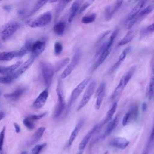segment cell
I'll use <instances>...</instances> for the list:
<instances>
[{
  "label": "cell",
  "mask_w": 154,
  "mask_h": 154,
  "mask_svg": "<svg viewBox=\"0 0 154 154\" xmlns=\"http://www.w3.org/2000/svg\"><path fill=\"white\" fill-rule=\"evenodd\" d=\"M145 2H146L144 1H138L129 13L126 19V27L128 29H129L137 22V17L140 11L143 8Z\"/></svg>",
  "instance_id": "5b68a950"
},
{
  "label": "cell",
  "mask_w": 154,
  "mask_h": 154,
  "mask_svg": "<svg viewBox=\"0 0 154 154\" xmlns=\"http://www.w3.org/2000/svg\"><path fill=\"white\" fill-rule=\"evenodd\" d=\"M52 15L51 11H46L30 21L29 26L32 28H42L48 25L52 20Z\"/></svg>",
  "instance_id": "8992f818"
},
{
  "label": "cell",
  "mask_w": 154,
  "mask_h": 154,
  "mask_svg": "<svg viewBox=\"0 0 154 154\" xmlns=\"http://www.w3.org/2000/svg\"><path fill=\"white\" fill-rule=\"evenodd\" d=\"M35 60V57L32 56L29 59H28L26 61H25L24 63L22 64V65L19 67V69L11 76L13 81L19 78L20 76H21L23 73H24L31 66L32 63L34 62Z\"/></svg>",
  "instance_id": "8fae6325"
},
{
  "label": "cell",
  "mask_w": 154,
  "mask_h": 154,
  "mask_svg": "<svg viewBox=\"0 0 154 154\" xmlns=\"http://www.w3.org/2000/svg\"><path fill=\"white\" fill-rule=\"evenodd\" d=\"M118 123H119V116L117 115L112 120H111L110 122H108V124L106 126V128L105 129L104 133L102 136V138H105L108 135H109L112 132V131L116 128Z\"/></svg>",
  "instance_id": "44dd1931"
},
{
  "label": "cell",
  "mask_w": 154,
  "mask_h": 154,
  "mask_svg": "<svg viewBox=\"0 0 154 154\" xmlns=\"http://www.w3.org/2000/svg\"><path fill=\"white\" fill-rule=\"evenodd\" d=\"M48 96H49L48 90V88H46L44 90H43L40 93V94L37 96V97L35 99V101L33 103V106L37 109L42 108L45 105L48 98Z\"/></svg>",
  "instance_id": "9a60e30c"
},
{
  "label": "cell",
  "mask_w": 154,
  "mask_h": 154,
  "mask_svg": "<svg viewBox=\"0 0 154 154\" xmlns=\"http://www.w3.org/2000/svg\"><path fill=\"white\" fill-rule=\"evenodd\" d=\"M146 32H154V23L149 25L145 29Z\"/></svg>",
  "instance_id": "7bdbcfd3"
},
{
  "label": "cell",
  "mask_w": 154,
  "mask_h": 154,
  "mask_svg": "<svg viewBox=\"0 0 154 154\" xmlns=\"http://www.w3.org/2000/svg\"><path fill=\"white\" fill-rule=\"evenodd\" d=\"M99 126L98 125H95L90 131H88L87 132V134L84 136V137L82 138V140H81V143H79V150H83L85 147H86V146L87 145L90 139L91 138V136L93 135V134L96 131V130L97 129Z\"/></svg>",
  "instance_id": "d6986e66"
},
{
  "label": "cell",
  "mask_w": 154,
  "mask_h": 154,
  "mask_svg": "<svg viewBox=\"0 0 154 154\" xmlns=\"http://www.w3.org/2000/svg\"><path fill=\"white\" fill-rule=\"evenodd\" d=\"M46 114V112H43V113H42V114H34V115L30 116H29V117H30L32 120H33L34 121V120H40V119H42L43 117H44Z\"/></svg>",
  "instance_id": "b9f144b4"
},
{
  "label": "cell",
  "mask_w": 154,
  "mask_h": 154,
  "mask_svg": "<svg viewBox=\"0 0 154 154\" xmlns=\"http://www.w3.org/2000/svg\"><path fill=\"white\" fill-rule=\"evenodd\" d=\"M21 154H28V152L26 151H23L21 153Z\"/></svg>",
  "instance_id": "681fc988"
},
{
  "label": "cell",
  "mask_w": 154,
  "mask_h": 154,
  "mask_svg": "<svg viewBox=\"0 0 154 154\" xmlns=\"http://www.w3.org/2000/svg\"><path fill=\"white\" fill-rule=\"evenodd\" d=\"M23 125L26 126V128L29 130H32L34 128V120H32L29 116L25 118L23 120Z\"/></svg>",
  "instance_id": "d590c367"
},
{
  "label": "cell",
  "mask_w": 154,
  "mask_h": 154,
  "mask_svg": "<svg viewBox=\"0 0 154 154\" xmlns=\"http://www.w3.org/2000/svg\"><path fill=\"white\" fill-rule=\"evenodd\" d=\"M134 36H135V34L134 31L132 30L129 31L126 34V35L119 41L117 46H121L129 43L130 42H131L133 40V38H134Z\"/></svg>",
  "instance_id": "4316f807"
},
{
  "label": "cell",
  "mask_w": 154,
  "mask_h": 154,
  "mask_svg": "<svg viewBox=\"0 0 154 154\" xmlns=\"http://www.w3.org/2000/svg\"><path fill=\"white\" fill-rule=\"evenodd\" d=\"M45 127L41 126L39 128H38L36 131L34 132V134L32 135V136L31 138V140L29 141V144L33 145L37 142H38L40 139L42 138L43 133L45 131Z\"/></svg>",
  "instance_id": "cb8c5ba5"
},
{
  "label": "cell",
  "mask_w": 154,
  "mask_h": 154,
  "mask_svg": "<svg viewBox=\"0 0 154 154\" xmlns=\"http://www.w3.org/2000/svg\"><path fill=\"white\" fill-rule=\"evenodd\" d=\"M154 95V67L153 69L148 88V97L151 100Z\"/></svg>",
  "instance_id": "4dcf8cb0"
},
{
  "label": "cell",
  "mask_w": 154,
  "mask_h": 154,
  "mask_svg": "<svg viewBox=\"0 0 154 154\" xmlns=\"http://www.w3.org/2000/svg\"><path fill=\"white\" fill-rule=\"evenodd\" d=\"M13 81L11 76H5L0 77V83L1 84H9Z\"/></svg>",
  "instance_id": "60d3db41"
},
{
  "label": "cell",
  "mask_w": 154,
  "mask_h": 154,
  "mask_svg": "<svg viewBox=\"0 0 154 154\" xmlns=\"http://www.w3.org/2000/svg\"><path fill=\"white\" fill-rule=\"evenodd\" d=\"M70 1H61L59 2V4L57 6L56 12H55V20L57 19L60 14L61 13V12L63 11L64 8L66 6V5Z\"/></svg>",
  "instance_id": "1f68e13d"
},
{
  "label": "cell",
  "mask_w": 154,
  "mask_h": 154,
  "mask_svg": "<svg viewBox=\"0 0 154 154\" xmlns=\"http://www.w3.org/2000/svg\"><path fill=\"white\" fill-rule=\"evenodd\" d=\"M106 91V83L105 82H102L100 83L99 86L98 87L96 92V103H95V109L96 110H99L102 105L105 94Z\"/></svg>",
  "instance_id": "4fadbf2b"
},
{
  "label": "cell",
  "mask_w": 154,
  "mask_h": 154,
  "mask_svg": "<svg viewBox=\"0 0 154 154\" xmlns=\"http://www.w3.org/2000/svg\"><path fill=\"white\" fill-rule=\"evenodd\" d=\"M138 112V106L135 105V106L132 107L130 110L126 112L124 115L122 120V125L123 126H126L128 122L132 119V118H134L137 116Z\"/></svg>",
  "instance_id": "ffe728a7"
},
{
  "label": "cell",
  "mask_w": 154,
  "mask_h": 154,
  "mask_svg": "<svg viewBox=\"0 0 154 154\" xmlns=\"http://www.w3.org/2000/svg\"><path fill=\"white\" fill-rule=\"evenodd\" d=\"M5 117V113L3 111H0V121Z\"/></svg>",
  "instance_id": "7dc6e473"
},
{
  "label": "cell",
  "mask_w": 154,
  "mask_h": 154,
  "mask_svg": "<svg viewBox=\"0 0 154 154\" xmlns=\"http://www.w3.org/2000/svg\"><path fill=\"white\" fill-rule=\"evenodd\" d=\"M22 63V61H19L8 67H0V73L5 76L11 75L19 69Z\"/></svg>",
  "instance_id": "e0dca14e"
},
{
  "label": "cell",
  "mask_w": 154,
  "mask_h": 154,
  "mask_svg": "<svg viewBox=\"0 0 154 154\" xmlns=\"http://www.w3.org/2000/svg\"><path fill=\"white\" fill-rule=\"evenodd\" d=\"M14 129H15V131L17 133H19L20 131V128L19 126V125L18 124H17L16 123H14Z\"/></svg>",
  "instance_id": "f6af8a7d"
},
{
  "label": "cell",
  "mask_w": 154,
  "mask_h": 154,
  "mask_svg": "<svg viewBox=\"0 0 154 154\" xmlns=\"http://www.w3.org/2000/svg\"><path fill=\"white\" fill-rule=\"evenodd\" d=\"M17 51L10 52H0V61H10L17 57Z\"/></svg>",
  "instance_id": "83f0119b"
},
{
  "label": "cell",
  "mask_w": 154,
  "mask_h": 154,
  "mask_svg": "<svg viewBox=\"0 0 154 154\" xmlns=\"http://www.w3.org/2000/svg\"><path fill=\"white\" fill-rule=\"evenodd\" d=\"M130 50V47L126 48V49H125L122 53L120 54V55L119 57L118 60H117V61L114 63V64L111 67V69L109 70V73H114L119 67V66L122 64V63L124 61V60H125V58L127 55V54H128L129 51Z\"/></svg>",
  "instance_id": "ac0fdd59"
},
{
  "label": "cell",
  "mask_w": 154,
  "mask_h": 154,
  "mask_svg": "<svg viewBox=\"0 0 154 154\" xmlns=\"http://www.w3.org/2000/svg\"><path fill=\"white\" fill-rule=\"evenodd\" d=\"M56 92L58 96V103L54 113V117L55 118L58 117L61 114L66 107V101L63 89V84L60 79H59L58 81Z\"/></svg>",
  "instance_id": "277c9868"
},
{
  "label": "cell",
  "mask_w": 154,
  "mask_h": 154,
  "mask_svg": "<svg viewBox=\"0 0 154 154\" xmlns=\"http://www.w3.org/2000/svg\"><path fill=\"white\" fill-rule=\"evenodd\" d=\"M84 120H81L78 123V124L76 125V126L75 127L74 129L72 131L70 137H69V140H68V143H67V145H68V147H70L73 142V141L75 140V138H76L77 135H78L82 126H83L84 125Z\"/></svg>",
  "instance_id": "7402d4cb"
},
{
  "label": "cell",
  "mask_w": 154,
  "mask_h": 154,
  "mask_svg": "<svg viewBox=\"0 0 154 154\" xmlns=\"http://www.w3.org/2000/svg\"><path fill=\"white\" fill-rule=\"evenodd\" d=\"M46 144H38L34 146L32 150H31V154H40L42 150L46 146Z\"/></svg>",
  "instance_id": "74e56055"
},
{
  "label": "cell",
  "mask_w": 154,
  "mask_h": 154,
  "mask_svg": "<svg viewBox=\"0 0 154 154\" xmlns=\"http://www.w3.org/2000/svg\"><path fill=\"white\" fill-rule=\"evenodd\" d=\"M81 58V52L79 49H76L75 51V53L72 57L71 61L68 64L67 66L63 70L61 75V78L62 79L66 78L73 71V70L75 68L76 65L78 64Z\"/></svg>",
  "instance_id": "30bf717a"
},
{
  "label": "cell",
  "mask_w": 154,
  "mask_h": 154,
  "mask_svg": "<svg viewBox=\"0 0 154 154\" xmlns=\"http://www.w3.org/2000/svg\"><path fill=\"white\" fill-rule=\"evenodd\" d=\"M129 143L130 142L129 140L123 137H117L112 138L109 142V144L111 146L120 149H125L129 146Z\"/></svg>",
  "instance_id": "2e32d148"
},
{
  "label": "cell",
  "mask_w": 154,
  "mask_h": 154,
  "mask_svg": "<svg viewBox=\"0 0 154 154\" xmlns=\"http://www.w3.org/2000/svg\"><path fill=\"white\" fill-rule=\"evenodd\" d=\"M153 140H154V124H153V129H152V131L151 132V134H150V138H149L150 142H152Z\"/></svg>",
  "instance_id": "ee69618b"
},
{
  "label": "cell",
  "mask_w": 154,
  "mask_h": 154,
  "mask_svg": "<svg viewBox=\"0 0 154 154\" xmlns=\"http://www.w3.org/2000/svg\"><path fill=\"white\" fill-rule=\"evenodd\" d=\"M46 42L45 40H37L31 43L30 51L32 53V56L35 58L41 54L45 49Z\"/></svg>",
  "instance_id": "5bb4252c"
},
{
  "label": "cell",
  "mask_w": 154,
  "mask_h": 154,
  "mask_svg": "<svg viewBox=\"0 0 154 154\" xmlns=\"http://www.w3.org/2000/svg\"><path fill=\"white\" fill-rule=\"evenodd\" d=\"M25 91L24 88L23 87H19L16 89L14 91L10 93H6L4 94V97L7 99H10L11 100H16L18 98H19L21 95Z\"/></svg>",
  "instance_id": "484cf974"
},
{
  "label": "cell",
  "mask_w": 154,
  "mask_h": 154,
  "mask_svg": "<svg viewBox=\"0 0 154 154\" xmlns=\"http://www.w3.org/2000/svg\"><path fill=\"white\" fill-rule=\"evenodd\" d=\"M91 76L86 77L75 88H74L72 90L71 96H70V99L69 102V106H70L73 103V102L76 100V99L79 97L81 93L83 91L84 88L90 83V82L91 81Z\"/></svg>",
  "instance_id": "9c48e42d"
},
{
  "label": "cell",
  "mask_w": 154,
  "mask_h": 154,
  "mask_svg": "<svg viewBox=\"0 0 154 154\" xmlns=\"http://www.w3.org/2000/svg\"><path fill=\"white\" fill-rule=\"evenodd\" d=\"M66 28V23L64 21H60L57 22L54 26V32L58 35H61L63 34Z\"/></svg>",
  "instance_id": "f546056e"
},
{
  "label": "cell",
  "mask_w": 154,
  "mask_h": 154,
  "mask_svg": "<svg viewBox=\"0 0 154 154\" xmlns=\"http://www.w3.org/2000/svg\"><path fill=\"white\" fill-rule=\"evenodd\" d=\"M0 95H1V90H0Z\"/></svg>",
  "instance_id": "f907efd6"
},
{
  "label": "cell",
  "mask_w": 154,
  "mask_h": 154,
  "mask_svg": "<svg viewBox=\"0 0 154 154\" xmlns=\"http://www.w3.org/2000/svg\"><path fill=\"white\" fill-rule=\"evenodd\" d=\"M136 70L135 66L131 67L121 78L118 85L116 87L112 94L111 96V99H115L118 97L123 91L124 88L128 84L132 77L133 76Z\"/></svg>",
  "instance_id": "7a4b0ae2"
},
{
  "label": "cell",
  "mask_w": 154,
  "mask_h": 154,
  "mask_svg": "<svg viewBox=\"0 0 154 154\" xmlns=\"http://www.w3.org/2000/svg\"><path fill=\"white\" fill-rule=\"evenodd\" d=\"M144 154H147V153H144Z\"/></svg>",
  "instance_id": "f5cc1de1"
},
{
  "label": "cell",
  "mask_w": 154,
  "mask_h": 154,
  "mask_svg": "<svg viewBox=\"0 0 154 154\" xmlns=\"http://www.w3.org/2000/svg\"><path fill=\"white\" fill-rule=\"evenodd\" d=\"M47 2L46 1H39L36 2V4L34 5V7L32 8L31 11L29 12L28 16H31L32 14H34L35 13H36L40 8H42L46 3Z\"/></svg>",
  "instance_id": "d6a6232c"
},
{
  "label": "cell",
  "mask_w": 154,
  "mask_h": 154,
  "mask_svg": "<svg viewBox=\"0 0 154 154\" xmlns=\"http://www.w3.org/2000/svg\"><path fill=\"white\" fill-rule=\"evenodd\" d=\"M118 32V29H116L110 34L109 37L106 40V41L104 42L102 45L97 48L95 57H97V59L91 68L92 72L95 71L98 67H99V66L105 61L108 56L109 55L112 49V45L117 35Z\"/></svg>",
  "instance_id": "6da1fadb"
},
{
  "label": "cell",
  "mask_w": 154,
  "mask_h": 154,
  "mask_svg": "<svg viewBox=\"0 0 154 154\" xmlns=\"http://www.w3.org/2000/svg\"><path fill=\"white\" fill-rule=\"evenodd\" d=\"M154 10V1L153 2H152L151 4H149L147 6H146V7L143 8L140 12L139 13V14H138L137 17V19L138 20V19L143 17L144 16H146L149 14H150L151 12H152Z\"/></svg>",
  "instance_id": "f1b7e54d"
},
{
  "label": "cell",
  "mask_w": 154,
  "mask_h": 154,
  "mask_svg": "<svg viewBox=\"0 0 154 154\" xmlns=\"http://www.w3.org/2000/svg\"><path fill=\"white\" fill-rule=\"evenodd\" d=\"M82 2V1H75L72 3L70 9V13H69V16L68 18V21L69 23L72 22L74 17L76 16L77 13H78L79 9L81 6V4Z\"/></svg>",
  "instance_id": "603a6c76"
},
{
  "label": "cell",
  "mask_w": 154,
  "mask_h": 154,
  "mask_svg": "<svg viewBox=\"0 0 154 154\" xmlns=\"http://www.w3.org/2000/svg\"><path fill=\"white\" fill-rule=\"evenodd\" d=\"M19 27V23L16 21H10L8 22L5 24L1 32V39L3 41L8 40L16 32Z\"/></svg>",
  "instance_id": "52a82bcc"
},
{
  "label": "cell",
  "mask_w": 154,
  "mask_h": 154,
  "mask_svg": "<svg viewBox=\"0 0 154 154\" xmlns=\"http://www.w3.org/2000/svg\"><path fill=\"white\" fill-rule=\"evenodd\" d=\"M82 153H83V151L82 150H80L76 154H82Z\"/></svg>",
  "instance_id": "c3c4849f"
},
{
  "label": "cell",
  "mask_w": 154,
  "mask_h": 154,
  "mask_svg": "<svg viewBox=\"0 0 154 154\" xmlns=\"http://www.w3.org/2000/svg\"><path fill=\"white\" fill-rule=\"evenodd\" d=\"M96 87V80H93L91 81L87 87L79 103L78 107H77V111H80L82 108H83L89 102L90 100L92 95L94 93L95 88Z\"/></svg>",
  "instance_id": "ba28073f"
},
{
  "label": "cell",
  "mask_w": 154,
  "mask_h": 154,
  "mask_svg": "<svg viewBox=\"0 0 154 154\" xmlns=\"http://www.w3.org/2000/svg\"><path fill=\"white\" fill-rule=\"evenodd\" d=\"M94 2V1H91V0H89V1H87L85 2H84L81 6H80V8L79 9V11H78V13L79 14H81L82 12H84L89 6H90L91 5L92 3Z\"/></svg>",
  "instance_id": "8d00e7d4"
},
{
  "label": "cell",
  "mask_w": 154,
  "mask_h": 154,
  "mask_svg": "<svg viewBox=\"0 0 154 154\" xmlns=\"http://www.w3.org/2000/svg\"><path fill=\"white\" fill-rule=\"evenodd\" d=\"M69 62H70V58H64V59L57 62V63L55 66V71L57 72V71L60 70L61 69H62L66 65L69 64Z\"/></svg>",
  "instance_id": "e575fe53"
},
{
  "label": "cell",
  "mask_w": 154,
  "mask_h": 154,
  "mask_svg": "<svg viewBox=\"0 0 154 154\" xmlns=\"http://www.w3.org/2000/svg\"><path fill=\"white\" fill-rule=\"evenodd\" d=\"M0 47H1V44H0Z\"/></svg>",
  "instance_id": "816d5d0a"
},
{
  "label": "cell",
  "mask_w": 154,
  "mask_h": 154,
  "mask_svg": "<svg viewBox=\"0 0 154 154\" xmlns=\"http://www.w3.org/2000/svg\"><path fill=\"white\" fill-rule=\"evenodd\" d=\"M5 133V127H3L0 132V154H4L2 151V146L4 144V140Z\"/></svg>",
  "instance_id": "f35d334b"
},
{
  "label": "cell",
  "mask_w": 154,
  "mask_h": 154,
  "mask_svg": "<svg viewBox=\"0 0 154 154\" xmlns=\"http://www.w3.org/2000/svg\"><path fill=\"white\" fill-rule=\"evenodd\" d=\"M141 108H142V110L144 111H145L146 110V109H147V103H146V102L143 103H142V106H141Z\"/></svg>",
  "instance_id": "bcb514c9"
},
{
  "label": "cell",
  "mask_w": 154,
  "mask_h": 154,
  "mask_svg": "<svg viewBox=\"0 0 154 154\" xmlns=\"http://www.w3.org/2000/svg\"><path fill=\"white\" fill-rule=\"evenodd\" d=\"M63 45L60 42H57L54 44V52L56 55H59L63 51Z\"/></svg>",
  "instance_id": "ab89813d"
},
{
  "label": "cell",
  "mask_w": 154,
  "mask_h": 154,
  "mask_svg": "<svg viewBox=\"0 0 154 154\" xmlns=\"http://www.w3.org/2000/svg\"><path fill=\"white\" fill-rule=\"evenodd\" d=\"M117 102H114L112 103V105L111 106L109 109H108V112H106L105 118L103 122L102 125H105V123H108L109 122H110L112 120V118L114 114H115V112L117 110Z\"/></svg>",
  "instance_id": "d4e9b609"
},
{
  "label": "cell",
  "mask_w": 154,
  "mask_h": 154,
  "mask_svg": "<svg viewBox=\"0 0 154 154\" xmlns=\"http://www.w3.org/2000/svg\"><path fill=\"white\" fill-rule=\"evenodd\" d=\"M123 3L122 1H116L114 3L108 5L105 9V18L106 20L112 19L116 12L119 9Z\"/></svg>",
  "instance_id": "7c38bea8"
},
{
  "label": "cell",
  "mask_w": 154,
  "mask_h": 154,
  "mask_svg": "<svg viewBox=\"0 0 154 154\" xmlns=\"http://www.w3.org/2000/svg\"><path fill=\"white\" fill-rule=\"evenodd\" d=\"M40 67L44 85L48 88L52 82L55 72L54 67L51 64L45 61H40Z\"/></svg>",
  "instance_id": "3957f363"
},
{
  "label": "cell",
  "mask_w": 154,
  "mask_h": 154,
  "mask_svg": "<svg viewBox=\"0 0 154 154\" xmlns=\"http://www.w3.org/2000/svg\"><path fill=\"white\" fill-rule=\"evenodd\" d=\"M96 17V13H91L89 15H87L84 16L82 19H81V22L84 24H87V23H90L93 22Z\"/></svg>",
  "instance_id": "836d02e7"
}]
</instances>
